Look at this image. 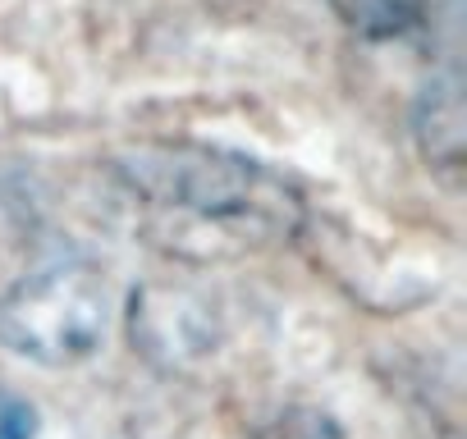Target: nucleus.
Returning <instances> with one entry per match:
<instances>
[{
  "instance_id": "nucleus-1",
  "label": "nucleus",
  "mask_w": 467,
  "mask_h": 439,
  "mask_svg": "<svg viewBox=\"0 0 467 439\" xmlns=\"http://www.w3.org/2000/svg\"><path fill=\"white\" fill-rule=\"evenodd\" d=\"M147 234L179 257H244L285 243L303 225V197L262 160L211 142H151L119 156Z\"/></svg>"
},
{
  "instance_id": "nucleus-2",
  "label": "nucleus",
  "mask_w": 467,
  "mask_h": 439,
  "mask_svg": "<svg viewBox=\"0 0 467 439\" xmlns=\"http://www.w3.org/2000/svg\"><path fill=\"white\" fill-rule=\"evenodd\" d=\"M110 293L92 261H56L15 280L0 298V343L42 366L88 362L106 343Z\"/></svg>"
},
{
  "instance_id": "nucleus-3",
  "label": "nucleus",
  "mask_w": 467,
  "mask_h": 439,
  "mask_svg": "<svg viewBox=\"0 0 467 439\" xmlns=\"http://www.w3.org/2000/svg\"><path fill=\"white\" fill-rule=\"evenodd\" d=\"M412 133H417V147H421L426 165L444 183H458L462 151H467V115H462V74H458V65H444L440 74H431V83L421 87L417 110H412Z\"/></svg>"
},
{
  "instance_id": "nucleus-4",
  "label": "nucleus",
  "mask_w": 467,
  "mask_h": 439,
  "mask_svg": "<svg viewBox=\"0 0 467 439\" xmlns=\"http://www.w3.org/2000/svg\"><path fill=\"white\" fill-rule=\"evenodd\" d=\"M330 10L362 42H399L435 19V0H330Z\"/></svg>"
},
{
  "instance_id": "nucleus-5",
  "label": "nucleus",
  "mask_w": 467,
  "mask_h": 439,
  "mask_svg": "<svg viewBox=\"0 0 467 439\" xmlns=\"http://www.w3.org/2000/svg\"><path fill=\"white\" fill-rule=\"evenodd\" d=\"M253 439H344L339 421L321 407H289L280 412L266 430H257Z\"/></svg>"
},
{
  "instance_id": "nucleus-6",
  "label": "nucleus",
  "mask_w": 467,
  "mask_h": 439,
  "mask_svg": "<svg viewBox=\"0 0 467 439\" xmlns=\"http://www.w3.org/2000/svg\"><path fill=\"white\" fill-rule=\"evenodd\" d=\"M37 430H42L37 407L24 393L0 384V439H37Z\"/></svg>"
}]
</instances>
